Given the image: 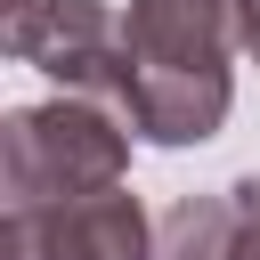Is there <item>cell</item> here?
<instances>
[{
    "instance_id": "1",
    "label": "cell",
    "mask_w": 260,
    "mask_h": 260,
    "mask_svg": "<svg viewBox=\"0 0 260 260\" xmlns=\"http://www.w3.org/2000/svg\"><path fill=\"white\" fill-rule=\"evenodd\" d=\"M130 122L98 98H49V106H16L0 122V203H65V195H98L130 179Z\"/></svg>"
},
{
    "instance_id": "2",
    "label": "cell",
    "mask_w": 260,
    "mask_h": 260,
    "mask_svg": "<svg viewBox=\"0 0 260 260\" xmlns=\"http://www.w3.org/2000/svg\"><path fill=\"white\" fill-rule=\"evenodd\" d=\"M0 49L16 65H32V73H49L65 98H98V106H114L130 122L138 49H130V16L114 0H41V8H24V16L0 24Z\"/></svg>"
},
{
    "instance_id": "3",
    "label": "cell",
    "mask_w": 260,
    "mask_h": 260,
    "mask_svg": "<svg viewBox=\"0 0 260 260\" xmlns=\"http://www.w3.org/2000/svg\"><path fill=\"white\" fill-rule=\"evenodd\" d=\"M0 260H154V219L130 187L24 203L0 219Z\"/></svg>"
},
{
    "instance_id": "4",
    "label": "cell",
    "mask_w": 260,
    "mask_h": 260,
    "mask_svg": "<svg viewBox=\"0 0 260 260\" xmlns=\"http://www.w3.org/2000/svg\"><path fill=\"white\" fill-rule=\"evenodd\" d=\"M236 106V65H138L130 122L146 146H203Z\"/></svg>"
},
{
    "instance_id": "5",
    "label": "cell",
    "mask_w": 260,
    "mask_h": 260,
    "mask_svg": "<svg viewBox=\"0 0 260 260\" xmlns=\"http://www.w3.org/2000/svg\"><path fill=\"white\" fill-rule=\"evenodd\" d=\"M138 65H236L244 57V0H130Z\"/></svg>"
},
{
    "instance_id": "6",
    "label": "cell",
    "mask_w": 260,
    "mask_h": 260,
    "mask_svg": "<svg viewBox=\"0 0 260 260\" xmlns=\"http://www.w3.org/2000/svg\"><path fill=\"white\" fill-rule=\"evenodd\" d=\"M252 219H260V179H228L211 195H179L154 219V260H236Z\"/></svg>"
},
{
    "instance_id": "7",
    "label": "cell",
    "mask_w": 260,
    "mask_h": 260,
    "mask_svg": "<svg viewBox=\"0 0 260 260\" xmlns=\"http://www.w3.org/2000/svg\"><path fill=\"white\" fill-rule=\"evenodd\" d=\"M244 57L260 65V0H244Z\"/></svg>"
},
{
    "instance_id": "8",
    "label": "cell",
    "mask_w": 260,
    "mask_h": 260,
    "mask_svg": "<svg viewBox=\"0 0 260 260\" xmlns=\"http://www.w3.org/2000/svg\"><path fill=\"white\" fill-rule=\"evenodd\" d=\"M236 260H260V219L244 228V244H236Z\"/></svg>"
},
{
    "instance_id": "9",
    "label": "cell",
    "mask_w": 260,
    "mask_h": 260,
    "mask_svg": "<svg viewBox=\"0 0 260 260\" xmlns=\"http://www.w3.org/2000/svg\"><path fill=\"white\" fill-rule=\"evenodd\" d=\"M24 8H41V0H8V8H0V24H8V16H24Z\"/></svg>"
}]
</instances>
